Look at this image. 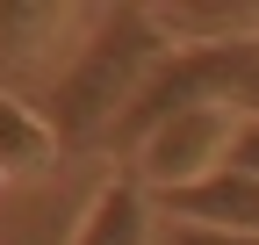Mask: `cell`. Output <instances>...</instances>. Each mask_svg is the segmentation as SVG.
I'll return each mask as SVG.
<instances>
[{"label": "cell", "mask_w": 259, "mask_h": 245, "mask_svg": "<svg viewBox=\"0 0 259 245\" xmlns=\"http://www.w3.org/2000/svg\"><path fill=\"white\" fill-rule=\"evenodd\" d=\"M158 209H166L173 224H209V231H245L259 238V180L252 173H209V180H194V188L180 195H158Z\"/></svg>", "instance_id": "5"}, {"label": "cell", "mask_w": 259, "mask_h": 245, "mask_svg": "<svg viewBox=\"0 0 259 245\" xmlns=\"http://www.w3.org/2000/svg\"><path fill=\"white\" fill-rule=\"evenodd\" d=\"M51 151H58L51 115H36L29 101H15V94H0V173H44Z\"/></svg>", "instance_id": "7"}, {"label": "cell", "mask_w": 259, "mask_h": 245, "mask_svg": "<svg viewBox=\"0 0 259 245\" xmlns=\"http://www.w3.org/2000/svg\"><path fill=\"white\" fill-rule=\"evenodd\" d=\"M65 22L72 8H58V0H0V65H29L65 36Z\"/></svg>", "instance_id": "6"}, {"label": "cell", "mask_w": 259, "mask_h": 245, "mask_svg": "<svg viewBox=\"0 0 259 245\" xmlns=\"http://www.w3.org/2000/svg\"><path fill=\"white\" fill-rule=\"evenodd\" d=\"M252 58H259V36H187L166 65L144 79V94L122 108L115 144L137 151L158 123H173V115H187V108H209V101H231L238 79L252 72Z\"/></svg>", "instance_id": "2"}, {"label": "cell", "mask_w": 259, "mask_h": 245, "mask_svg": "<svg viewBox=\"0 0 259 245\" xmlns=\"http://www.w3.org/2000/svg\"><path fill=\"white\" fill-rule=\"evenodd\" d=\"M231 137H238V108L231 101L187 108V115L158 123L137 144V180L151 195H180V188H194V180H209V173L231 166Z\"/></svg>", "instance_id": "3"}, {"label": "cell", "mask_w": 259, "mask_h": 245, "mask_svg": "<svg viewBox=\"0 0 259 245\" xmlns=\"http://www.w3.org/2000/svg\"><path fill=\"white\" fill-rule=\"evenodd\" d=\"M158 245H259V238H245V231H209V224H173V217H166Z\"/></svg>", "instance_id": "8"}, {"label": "cell", "mask_w": 259, "mask_h": 245, "mask_svg": "<svg viewBox=\"0 0 259 245\" xmlns=\"http://www.w3.org/2000/svg\"><path fill=\"white\" fill-rule=\"evenodd\" d=\"M158 231H166V224H158V195L144 188L137 173H108L101 188H94L79 231L65 245H158Z\"/></svg>", "instance_id": "4"}, {"label": "cell", "mask_w": 259, "mask_h": 245, "mask_svg": "<svg viewBox=\"0 0 259 245\" xmlns=\"http://www.w3.org/2000/svg\"><path fill=\"white\" fill-rule=\"evenodd\" d=\"M180 44L158 8H101L87 29L79 58L65 65V79L51 87V130L58 144H87L122 123V108L144 94V79L166 65Z\"/></svg>", "instance_id": "1"}, {"label": "cell", "mask_w": 259, "mask_h": 245, "mask_svg": "<svg viewBox=\"0 0 259 245\" xmlns=\"http://www.w3.org/2000/svg\"><path fill=\"white\" fill-rule=\"evenodd\" d=\"M231 173L259 180V115H238V137H231Z\"/></svg>", "instance_id": "9"}]
</instances>
